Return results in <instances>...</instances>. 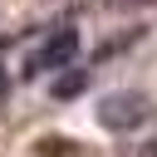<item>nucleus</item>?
I'll return each mask as SVG.
<instances>
[{
	"label": "nucleus",
	"instance_id": "obj_3",
	"mask_svg": "<svg viewBox=\"0 0 157 157\" xmlns=\"http://www.w3.org/2000/svg\"><path fill=\"white\" fill-rule=\"evenodd\" d=\"M78 83H83L78 74H64V78L54 83V93H59V98H69V93H78Z\"/></svg>",
	"mask_w": 157,
	"mask_h": 157
},
{
	"label": "nucleus",
	"instance_id": "obj_2",
	"mask_svg": "<svg viewBox=\"0 0 157 157\" xmlns=\"http://www.w3.org/2000/svg\"><path fill=\"white\" fill-rule=\"evenodd\" d=\"M74 54H78V34H74V29H64V34H54V39L29 59V69H59V64H69Z\"/></svg>",
	"mask_w": 157,
	"mask_h": 157
},
{
	"label": "nucleus",
	"instance_id": "obj_1",
	"mask_svg": "<svg viewBox=\"0 0 157 157\" xmlns=\"http://www.w3.org/2000/svg\"><path fill=\"white\" fill-rule=\"evenodd\" d=\"M98 123L108 132H137L152 123V98L137 93V88H123V93H108L98 98Z\"/></svg>",
	"mask_w": 157,
	"mask_h": 157
}]
</instances>
